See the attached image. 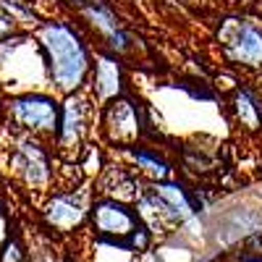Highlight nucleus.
<instances>
[{
	"mask_svg": "<svg viewBox=\"0 0 262 262\" xmlns=\"http://www.w3.org/2000/svg\"><path fill=\"white\" fill-rule=\"evenodd\" d=\"M42 50L50 63V76L60 90H74L86 74V50L79 37L63 24L42 29Z\"/></svg>",
	"mask_w": 262,
	"mask_h": 262,
	"instance_id": "obj_1",
	"label": "nucleus"
},
{
	"mask_svg": "<svg viewBox=\"0 0 262 262\" xmlns=\"http://www.w3.org/2000/svg\"><path fill=\"white\" fill-rule=\"evenodd\" d=\"M92 226L105 242L126 249L128 238L139 228V217L116 200H102L92 207Z\"/></svg>",
	"mask_w": 262,
	"mask_h": 262,
	"instance_id": "obj_2",
	"label": "nucleus"
},
{
	"mask_svg": "<svg viewBox=\"0 0 262 262\" xmlns=\"http://www.w3.org/2000/svg\"><path fill=\"white\" fill-rule=\"evenodd\" d=\"M11 116L16 123L27 128H42V131H55L60 126V113L50 97L42 95H27L11 100Z\"/></svg>",
	"mask_w": 262,
	"mask_h": 262,
	"instance_id": "obj_3",
	"label": "nucleus"
},
{
	"mask_svg": "<svg viewBox=\"0 0 262 262\" xmlns=\"http://www.w3.org/2000/svg\"><path fill=\"white\" fill-rule=\"evenodd\" d=\"M16 165L21 170V176H24L32 186H42V184H48V179H50L48 155L42 152V147L37 142H24L18 147Z\"/></svg>",
	"mask_w": 262,
	"mask_h": 262,
	"instance_id": "obj_4",
	"label": "nucleus"
},
{
	"mask_svg": "<svg viewBox=\"0 0 262 262\" xmlns=\"http://www.w3.org/2000/svg\"><path fill=\"white\" fill-rule=\"evenodd\" d=\"M71 3H74L76 8H81L84 16H90L92 24H97V29H102L107 37H111V45H113V48H126L128 37L121 32L118 18L113 16V11L107 8L102 0H71Z\"/></svg>",
	"mask_w": 262,
	"mask_h": 262,
	"instance_id": "obj_5",
	"label": "nucleus"
},
{
	"mask_svg": "<svg viewBox=\"0 0 262 262\" xmlns=\"http://www.w3.org/2000/svg\"><path fill=\"white\" fill-rule=\"evenodd\" d=\"M84 217V207L79 196L71 194H58L48 202L45 207V221L48 226L58 228V231H71L74 226H79V221Z\"/></svg>",
	"mask_w": 262,
	"mask_h": 262,
	"instance_id": "obj_6",
	"label": "nucleus"
},
{
	"mask_svg": "<svg viewBox=\"0 0 262 262\" xmlns=\"http://www.w3.org/2000/svg\"><path fill=\"white\" fill-rule=\"evenodd\" d=\"M149 202L155 205V207H160L165 215L179 217V221H184V217H191V212H194V202L184 194V189L173 186V184H160V186H155V191L149 194Z\"/></svg>",
	"mask_w": 262,
	"mask_h": 262,
	"instance_id": "obj_7",
	"label": "nucleus"
},
{
	"mask_svg": "<svg viewBox=\"0 0 262 262\" xmlns=\"http://www.w3.org/2000/svg\"><path fill=\"white\" fill-rule=\"evenodd\" d=\"M228 53L236 60L244 63H259L262 60V29L254 24H242L236 34L228 39Z\"/></svg>",
	"mask_w": 262,
	"mask_h": 262,
	"instance_id": "obj_8",
	"label": "nucleus"
},
{
	"mask_svg": "<svg viewBox=\"0 0 262 262\" xmlns=\"http://www.w3.org/2000/svg\"><path fill=\"white\" fill-rule=\"evenodd\" d=\"M97 84H100V95L107 97L118 90V66L113 60H100L97 66Z\"/></svg>",
	"mask_w": 262,
	"mask_h": 262,
	"instance_id": "obj_9",
	"label": "nucleus"
},
{
	"mask_svg": "<svg viewBox=\"0 0 262 262\" xmlns=\"http://www.w3.org/2000/svg\"><path fill=\"white\" fill-rule=\"evenodd\" d=\"M79 123H81V111H79V102L76 100H69L66 102V111H63V128H60V134L66 142H71L79 137Z\"/></svg>",
	"mask_w": 262,
	"mask_h": 262,
	"instance_id": "obj_10",
	"label": "nucleus"
},
{
	"mask_svg": "<svg viewBox=\"0 0 262 262\" xmlns=\"http://www.w3.org/2000/svg\"><path fill=\"white\" fill-rule=\"evenodd\" d=\"M236 113H238V118H242L247 126H257L259 123V116H257V105L252 102V97L247 95V92H242L236 97Z\"/></svg>",
	"mask_w": 262,
	"mask_h": 262,
	"instance_id": "obj_11",
	"label": "nucleus"
},
{
	"mask_svg": "<svg viewBox=\"0 0 262 262\" xmlns=\"http://www.w3.org/2000/svg\"><path fill=\"white\" fill-rule=\"evenodd\" d=\"M134 158H137V163H142L149 173H158V176H165V173H168L165 163H163V160H158V158H149L147 152H134Z\"/></svg>",
	"mask_w": 262,
	"mask_h": 262,
	"instance_id": "obj_12",
	"label": "nucleus"
},
{
	"mask_svg": "<svg viewBox=\"0 0 262 262\" xmlns=\"http://www.w3.org/2000/svg\"><path fill=\"white\" fill-rule=\"evenodd\" d=\"M0 262H27L24 257V249L18 247V242H8L0 252Z\"/></svg>",
	"mask_w": 262,
	"mask_h": 262,
	"instance_id": "obj_13",
	"label": "nucleus"
},
{
	"mask_svg": "<svg viewBox=\"0 0 262 262\" xmlns=\"http://www.w3.org/2000/svg\"><path fill=\"white\" fill-rule=\"evenodd\" d=\"M3 6L13 13V16H18V18H24V21H32V24H34V21H37V16L29 11V8H24V6H21L18 3V0H3Z\"/></svg>",
	"mask_w": 262,
	"mask_h": 262,
	"instance_id": "obj_14",
	"label": "nucleus"
},
{
	"mask_svg": "<svg viewBox=\"0 0 262 262\" xmlns=\"http://www.w3.org/2000/svg\"><path fill=\"white\" fill-rule=\"evenodd\" d=\"M8 32H11V18L0 13V37H3V34H8Z\"/></svg>",
	"mask_w": 262,
	"mask_h": 262,
	"instance_id": "obj_15",
	"label": "nucleus"
},
{
	"mask_svg": "<svg viewBox=\"0 0 262 262\" xmlns=\"http://www.w3.org/2000/svg\"><path fill=\"white\" fill-rule=\"evenodd\" d=\"M34 262H55L53 257H39V259H34Z\"/></svg>",
	"mask_w": 262,
	"mask_h": 262,
	"instance_id": "obj_16",
	"label": "nucleus"
}]
</instances>
